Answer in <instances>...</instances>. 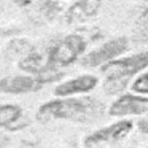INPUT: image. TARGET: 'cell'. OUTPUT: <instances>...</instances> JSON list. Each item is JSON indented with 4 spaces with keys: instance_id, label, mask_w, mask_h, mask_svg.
Masks as SVG:
<instances>
[{
    "instance_id": "6da1fadb",
    "label": "cell",
    "mask_w": 148,
    "mask_h": 148,
    "mask_svg": "<svg viewBox=\"0 0 148 148\" xmlns=\"http://www.w3.org/2000/svg\"><path fill=\"white\" fill-rule=\"evenodd\" d=\"M103 112V105L95 98H66L54 99L43 104L37 113L42 120L68 119L87 121L98 117Z\"/></svg>"
},
{
    "instance_id": "7a4b0ae2",
    "label": "cell",
    "mask_w": 148,
    "mask_h": 148,
    "mask_svg": "<svg viewBox=\"0 0 148 148\" xmlns=\"http://www.w3.org/2000/svg\"><path fill=\"white\" fill-rule=\"evenodd\" d=\"M147 66L148 51L105 64L102 67V72L106 76L104 90L108 94H117L121 91L126 87L128 79Z\"/></svg>"
},
{
    "instance_id": "3957f363",
    "label": "cell",
    "mask_w": 148,
    "mask_h": 148,
    "mask_svg": "<svg viewBox=\"0 0 148 148\" xmlns=\"http://www.w3.org/2000/svg\"><path fill=\"white\" fill-rule=\"evenodd\" d=\"M86 40L79 35H68L53 45L49 53L47 60L52 68L67 66L74 62L84 51Z\"/></svg>"
},
{
    "instance_id": "277c9868",
    "label": "cell",
    "mask_w": 148,
    "mask_h": 148,
    "mask_svg": "<svg viewBox=\"0 0 148 148\" xmlns=\"http://www.w3.org/2000/svg\"><path fill=\"white\" fill-rule=\"evenodd\" d=\"M127 49V39L124 37H118L104 43L101 47L91 51L82 59V65L86 67H96L98 65L105 64L117 56L121 54Z\"/></svg>"
},
{
    "instance_id": "5b68a950",
    "label": "cell",
    "mask_w": 148,
    "mask_h": 148,
    "mask_svg": "<svg viewBox=\"0 0 148 148\" xmlns=\"http://www.w3.org/2000/svg\"><path fill=\"white\" fill-rule=\"evenodd\" d=\"M42 87L38 79L28 75L8 76L0 80V91L6 94H25L37 91Z\"/></svg>"
},
{
    "instance_id": "8992f818",
    "label": "cell",
    "mask_w": 148,
    "mask_h": 148,
    "mask_svg": "<svg viewBox=\"0 0 148 148\" xmlns=\"http://www.w3.org/2000/svg\"><path fill=\"white\" fill-rule=\"evenodd\" d=\"M146 111H148V98L133 95L121 96L110 108V114L112 116L140 114Z\"/></svg>"
},
{
    "instance_id": "52a82bcc",
    "label": "cell",
    "mask_w": 148,
    "mask_h": 148,
    "mask_svg": "<svg viewBox=\"0 0 148 148\" xmlns=\"http://www.w3.org/2000/svg\"><path fill=\"white\" fill-rule=\"evenodd\" d=\"M131 128H132V124L130 121H119L111 126H108V127L96 131L95 133L87 136L84 142L87 146H92V145H96L99 142L118 140V139L125 136L130 132Z\"/></svg>"
},
{
    "instance_id": "ba28073f",
    "label": "cell",
    "mask_w": 148,
    "mask_h": 148,
    "mask_svg": "<svg viewBox=\"0 0 148 148\" xmlns=\"http://www.w3.org/2000/svg\"><path fill=\"white\" fill-rule=\"evenodd\" d=\"M97 84V79L92 75H81L75 79L68 80L59 84L54 89V95L57 96H69L79 92H87L94 89Z\"/></svg>"
},
{
    "instance_id": "9c48e42d",
    "label": "cell",
    "mask_w": 148,
    "mask_h": 148,
    "mask_svg": "<svg viewBox=\"0 0 148 148\" xmlns=\"http://www.w3.org/2000/svg\"><path fill=\"white\" fill-rule=\"evenodd\" d=\"M101 6V0H79L69 9L68 16L71 20H76L79 17L94 16Z\"/></svg>"
},
{
    "instance_id": "30bf717a",
    "label": "cell",
    "mask_w": 148,
    "mask_h": 148,
    "mask_svg": "<svg viewBox=\"0 0 148 148\" xmlns=\"http://www.w3.org/2000/svg\"><path fill=\"white\" fill-rule=\"evenodd\" d=\"M22 117V110L17 105L0 104V127L12 128Z\"/></svg>"
},
{
    "instance_id": "8fae6325",
    "label": "cell",
    "mask_w": 148,
    "mask_h": 148,
    "mask_svg": "<svg viewBox=\"0 0 148 148\" xmlns=\"http://www.w3.org/2000/svg\"><path fill=\"white\" fill-rule=\"evenodd\" d=\"M132 88H133L134 91L148 94V73L141 75L140 77H138L135 80V82L133 83V87Z\"/></svg>"
},
{
    "instance_id": "7c38bea8",
    "label": "cell",
    "mask_w": 148,
    "mask_h": 148,
    "mask_svg": "<svg viewBox=\"0 0 148 148\" xmlns=\"http://www.w3.org/2000/svg\"><path fill=\"white\" fill-rule=\"evenodd\" d=\"M139 128H140L143 133H148V117L139 121Z\"/></svg>"
},
{
    "instance_id": "4fadbf2b",
    "label": "cell",
    "mask_w": 148,
    "mask_h": 148,
    "mask_svg": "<svg viewBox=\"0 0 148 148\" xmlns=\"http://www.w3.org/2000/svg\"><path fill=\"white\" fill-rule=\"evenodd\" d=\"M146 1H148V0H146Z\"/></svg>"
}]
</instances>
